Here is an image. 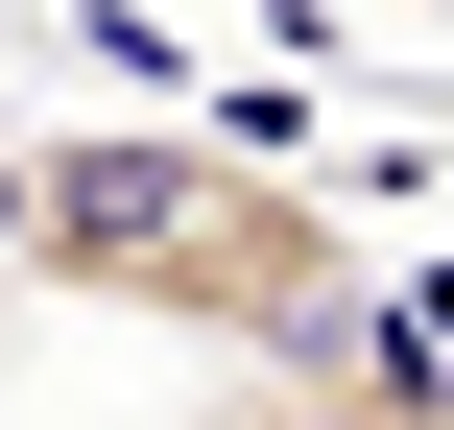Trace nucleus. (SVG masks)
<instances>
[{"label": "nucleus", "instance_id": "nucleus-4", "mask_svg": "<svg viewBox=\"0 0 454 430\" xmlns=\"http://www.w3.org/2000/svg\"><path fill=\"white\" fill-rule=\"evenodd\" d=\"M407 24H454V0H407Z\"/></svg>", "mask_w": 454, "mask_h": 430}, {"label": "nucleus", "instance_id": "nucleus-1", "mask_svg": "<svg viewBox=\"0 0 454 430\" xmlns=\"http://www.w3.org/2000/svg\"><path fill=\"white\" fill-rule=\"evenodd\" d=\"M24 287H48V311H120V335H192V359H287V335H335L383 263H359V215H335L287 144L96 120V144H24Z\"/></svg>", "mask_w": 454, "mask_h": 430}, {"label": "nucleus", "instance_id": "nucleus-3", "mask_svg": "<svg viewBox=\"0 0 454 430\" xmlns=\"http://www.w3.org/2000/svg\"><path fill=\"white\" fill-rule=\"evenodd\" d=\"M0 263H24V144H0Z\"/></svg>", "mask_w": 454, "mask_h": 430}, {"label": "nucleus", "instance_id": "nucleus-2", "mask_svg": "<svg viewBox=\"0 0 454 430\" xmlns=\"http://www.w3.org/2000/svg\"><path fill=\"white\" fill-rule=\"evenodd\" d=\"M192 430H454V359L407 335V287H359L335 335H287V359H239Z\"/></svg>", "mask_w": 454, "mask_h": 430}]
</instances>
